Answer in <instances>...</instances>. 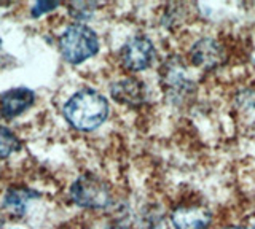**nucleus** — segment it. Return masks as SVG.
Wrapping results in <instances>:
<instances>
[{"label":"nucleus","mask_w":255,"mask_h":229,"mask_svg":"<svg viewBox=\"0 0 255 229\" xmlns=\"http://www.w3.org/2000/svg\"><path fill=\"white\" fill-rule=\"evenodd\" d=\"M109 115V104L104 96L93 89H82L74 94L66 107V120L80 131H93L106 121Z\"/></svg>","instance_id":"nucleus-1"},{"label":"nucleus","mask_w":255,"mask_h":229,"mask_svg":"<svg viewBox=\"0 0 255 229\" xmlns=\"http://www.w3.org/2000/svg\"><path fill=\"white\" fill-rule=\"evenodd\" d=\"M59 48L62 53V58L67 62H70V64H80V62L93 58L98 53L99 42L90 27L83 24H74L62 34Z\"/></svg>","instance_id":"nucleus-2"},{"label":"nucleus","mask_w":255,"mask_h":229,"mask_svg":"<svg viewBox=\"0 0 255 229\" xmlns=\"http://www.w3.org/2000/svg\"><path fill=\"white\" fill-rule=\"evenodd\" d=\"M72 201L88 209H104L112 202L110 186L94 175L80 177L70 189Z\"/></svg>","instance_id":"nucleus-3"},{"label":"nucleus","mask_w":255,"mask_h":229,"mask_svg":"<svg viewBox=\"0 0 255 229\" xmlns=\"http://www.w3.org/2000/svg\"><path fill=\"white\" fill-rule=\"evenodd\" d=\"M155 56V48L147 37H132L128 40L122 48V61L123 66L131 72H140L145 70Z\"/></svg>","instance_id":"nucleus-4"},{"label":"nucleus","mask_w":255,"mask_h":229,"mask_svg":"<svg viewBox=\"0 0 255 229\" xmlns=\"http://www.w3.org/2000/svg\"><path fill=\"white\" fill-rule=\"evenodd\" d=\"M175 229H207L212 223V215L203 207H179L171 215Z\"/></svg>","instance_id":"nucleus-5"},{"label":"nucleus","mask_w":255,"mask_h":229,"mask_svg":"<svg viewBox=\"0 0 255 229\" xmlns=\"http://www.w3.org/2000/svg\"><path fill=\"white\" fill-rule=\"evenodd\" d=\"M191 61L198 67L214 69L223 62V50L212 38H203L191 48Z\"/></svg>","instance_id":"nucleus-6"},{"label":"nucleus","mask_w":255,"mask_h":229,"mask_svg":"<svg viewBox=\"0 0 255 229\" xmlns=\"http://www.w3.org/2000/svg\"><path fill=\"white\" fill-rule=\"evenodd\" d=\"M34 104V92L26 88H16L6 91L0 97V112L5 118H14Z\"/></svg>","instance_id":"nucleus-7"},{"label":"nucleus","mask_w":255,"mask_h":229,"mask_svg":"<svg viewBox=\"0 0 255 229\" xmlns=\"http://www.w3.org/2000/svg\"><path fill=\"white\" fill-rule=\"evenodd\" d=\"M112 97L120 104L137 107L145 102V86L134 78H126L112 86Z\"/></svg>","instance_id":"nucleus-8"},{"label":"nucleus","mask_w":255,"mask_h":229,"mask_svg":"<svg viewBox=\"0 0 255 229\" xmlns=\"http://www.w3.org/2000/svg\"><path fill=\"white\" fill-rule=\"evenodd\" d=\"M161 76H163V83L166 86V89H171L174 92L182 91L183 86L188 84V78H187V74H185V69L182 67V64H179V62H174V61L167 62V64L164 66Z\"/></svg>","instance_id":"nucleus-9"},{"label":"nucleus","mask_w":255,"mask_h":229,"mask_svg":"<svg viewBox=\"0 0 255 229\" xmlns=\"http://www.w3.org/2000/svg\"><path fill=\"white\" fill-rule=\"evenodd\" d=\"M32 196H37V194L30 191H24V189H11V191H8L5 197V207L11 213H14V215H22V213L26 212L27 201Z\"/></svg>","instance_id":"nucleus-10"},{"label":"nucleus","mask_w":255,"mask_h":229,"mask_svg":"<svg viewBox=\"0 0 255 229\" xmlns=\"http://www.w3.org/2000/svg\"><path fill=\"white\" fill-rule=\"evenodd\" d=\"M19 148H21L19 139L16 137L10 129L0 126V159L8 157L11 153L18 152Z\"/></svg>","instance_id":"nucleus-11"},{"label":"nucleus","mask_w":255,"mask_h":229,"mask_svg":"<svg viewBox=\"0 0 255 229\" xmlns=\"http://www.w3.org/2000/svg\"><path fill=\"white\" fill-rule=\"evenodd\" d=\"M59 3H56V2H37L35 3V6H34V16H38V14H42V13H46V11H51V10H54L56 6H58Z\"/></svg>","instance_id":"nucleus-12"},{"label":"nucleus","mask_w":255,"mask_h":229,"mask_svg":"<svg viewBox=\"0 0 255 229\" xmlns=\"http://www.w3.org/2000/svg\"><path fill=\"white\" fill-rule=\"evenodd\" d=\"M2 226H3V217L0 215V229H2Z\"/></svg>","instance_id":"nucleus-13"},{"label":"nucleus","mask_w":255,"mask_h":229,"mask_svg":"<svg viewBox=\"0 0 255 229\" xmlns=\"http://www.w3.org/2000/svg\"><path fill=\"white\" fill-rule=\"evenodd\" d=\"M251 229H255V225H254V226H252V228H251Z\"/></svg>","instance_id":"nucleus-14"},{"label":"nucleus","mask_w":255,"mask_h":229,"mask_svg":"<svg viewBox=\"0 0 255 229\" xmlns=\"http://www.w3.org/2000/svg\"><path fill=\"white\" fill-rule=\"evenodd\" d=\"M0 46H2V42H0Z\"/></svg>","instance_id":"nucleus-15"}]
</instances>
